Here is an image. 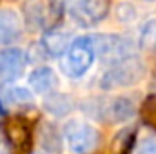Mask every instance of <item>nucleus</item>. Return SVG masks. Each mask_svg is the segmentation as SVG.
<instances>
[{"label":"nucleus","mask_w":156,"mask_h":154,"mask_svg":"<svg viewBox=\"0 0 156 154\" xmlns=\"http://www.w3.org/2000/svg\"><path fill=\"white\" fill-rule=\"evenodd\" d=\"M153 51L156 53V38H154V45H153Z\"/></svg>","instance_id":"17"},{"label":"nucleus","mask_w":156,"mask_h":154,"mask_svg":"<svg viewBox=\"0 0 156 154\" xmlns=\"http://www.w3.org/2000/svg\"><path fill=\"white\" fill-rule=\"evenodd\" d=\"M0 105L4 111H27L35 105V98L26 89L7 87L0 91Z\"/></svg>","instance_id":"9"},{"label":"nucleus","mask_w":156,"mask_h":154,"mask_svg":"<svg viewBox=\"0 0 156 154\" xmlns=\"http://www.w3.org/2000/svg\"><path fill=\"white\" fill-rule=\"evenodd\" d=\"M111 9V0H76L71 15L80 26H94L102 22Z\"/></svg>","instance_id":"7"},{"label":"nucleus","mask_w":156,"mask_h":154,"mask_svg":"<svg viewBox=\"0 0 156 154\" xmlns=\"http://www.w3.org/2000/svg\"><path fill=\"white\" fill-rule=\"evenodd\" d=\"M4 136L15 154H29L33 145V129L22 116H9L4 121Z\"/></svg>","instance_id":"6"},{"label":"nucleus","mask_w":156,"mask_h":154,"mask_svg":"<svg viewBox=\"0 0 156 154\" xmlns=\"http://www.w3.org/2000/svg\"><path fill=\"white\" fill-rule=\"evenodd\" d=\"M145 75V67L144 64L133 56L127 60H122L118 64H113L100 80V87L104 91H115L122 87H129L133 83H138Z\"/></svg>","instance_id":"1"},{"label":"nucleus","mask_w":156,"mask_h":154,"mask_svg":"<svg viewBox=\"0 0 156 154\" xmlns=\"http://www.w3.org/2000/svg\"><path fill=\"white\" fill-rule=\"evenodd\" d=\"M45 109H47V113H51L55 116H66L73 111V100L67 94L51 93L45 98Z\"/></svg>","instance_id":"13"},{"label":"nucleus","mask_w":156,"mask_h":154,"mask_svg":"<svg viewBox=\"0 0 156 154\" xmlns=\"http://www.w3.org/2000/svg\"><path fill=\"white\" fill-rule=\"evenodd\" d=\"M136 154H156V134L144 138L136 149Z\"/></svg>","instance_id":"16"},{"label":"nucleus","mask_w":156,"mask_h":154,"mask_svg":"<svg viewBox=\"0 0 156 154\" xmlns=\"http://www.w3.org/2000/svg\"><path fill=\"white\" fill-rule=\"evenodd\" d=\"M85 105H91V109H83L91 116L111 121V123H120L129 120L134 114V103L129 98H111V100H94V102H85Z\"/></svg>","instance_id":"4"},{"label":"nucleus","mask_w":156,"mask_h":154,"mask_svg":"<svg viewBox=\"0 0 156 154\" xmlns=\"http://www.w3.org/2000/svg\"><path fill=\"white\" fill-rule=\"evenodd\" d=\"M140 116L147 125L156 129V94H151L145 98V102L140 107Z\"/></svg>","instance_id":"15"},{"label":"nucleus","mask_w":156,"mask_h":154,"mask_svg":"<svg viewBox=\"0 0 156 154\" xmlns=\"http://www.w3.org/2000/svg\"><path fill=\"white\" fill-rule=\"evenodd\" d=\"M94 45V54L102 58V62L113 65L122 60L133 58L134 56V42H131L125 37L118 35H96L91 37Z\"/></svg>","instance_id":"3"},{"label":"nucleus","mask_w":156,"mask_h":154,"mask_svg":"<svg viewBox=\"0 0 156 154\" xmlns=\"http://www.w3.org/2000/svg\"><path fill=\"white\" fill-rule=\"evenodd\" d=\"M22 33V18L13 9H0V44H11Z\"/></svg>","instance_id":"10"},{"label":"nucleus","mask_w":156,"mask_h":154,"mask_svg":"<svg viewBox=\"0 0 156 154\" xmlns=\"http://www.w3.org/2000/svg\"><path fill=\"white\" fill-rule=\"evenodd\" d=\"M94 58H96V54H94L93 38L91 37L76 38L66 51V58L62 62V71L71 78H80L89 71Z\"/></svg>","instance_id":"2"},{"label":"nucleus","mask_w":156,"mask_h":154,"mask_svg":"<svg viewBox=\"0 0 156 154\" xmlns=\"http://www.w3.org/2000/svg\"><path fill=\"white\" fill-rule=\"evenodd\" d=\"M29 85L38 94H51L56 89L58 80L49 67H38L29 75Z\"/></svg>","instance_id":"12"},{"label":"nucleus","mask_w":156,"mask_h":154,"mask_svg":"<svg viewBox=\"0 0 156 154\" xmlns=\"http://www.w3.org/2000/svg\"><path fill=\"white\" fill-rule=\"evenodd\" d=\"M67 145L71 149V152L75 154H91L96 151L98 143H100V132L83 121H71L66 125L64 129Z\"/></svg>","instance_id":"5"},{"label":"nucleus","mask_w":156,"mask_h":154,"mask_svg":"<svg viewBox=\"0 0 156 154\" xmlns=\"http://www.w3.org/2000/svg\"><path fill=\"white\" fill-rule=\"evenodd\" d=\"M27 65V56L20 49H2L0 51V80L2 82H13L22 76L24 69Z\"/></svg>","instance_id":"8"},{"label":"nucleus","mask_w":156,"mask_h":154,"mask_svg":"<svg viewBox=\"0 0 156 154\" xmlns=\"http://www.w3.org/2000/svg\"><path fill=\"white\" fill-rule=\"evenodd\" d=\"M69 47V35L62 29H49L42 38V49L49 56H62Z\"/></svg>","instance_id":"11"},{"label":"nucleus","mask_w":156,"mask_h":154,"mask_svg":"<svg viewBox=\"0 0 156 154\" xmlns=\"http://www.w3.org/2000/svg\"><path fill=\"white\" fill-rule=\"evenodd\" d=\"M134 145V129H123L115 140V154H129Z\"/></svg>","instance_id":"14"}]
</instances>
